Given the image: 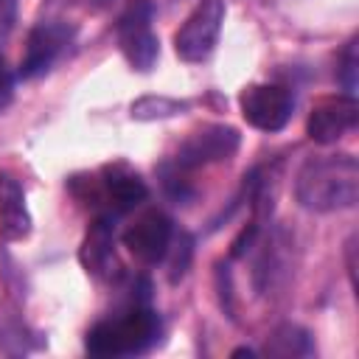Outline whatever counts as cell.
<instances>
[{
	"label": "cell",
	"mask_w": 359,
	"mask_h": 359,
	"mask_svg": "<svg viewBox=\"0 0 359 359\" xmlns=\"http://www.w3.org/2000/svg\"><path fill=\"white\" fill-rule=\"evenodd\" d=\"M180 109H185L182 101H174V98H140L137 104H132V118H140V121H151V118H168V115H177Z\"/></svg>",
	"instance_id": "14"
},
{
	"label": "cell",
	"mask_w": 359,
	"mask_h": 359,
	"mask_svg": "<svg viewBox=\"0 0 359 359\" xmlns=\"http://www.w3.org/2000/svg\"><path fill=\"white\" fill-rule=\"evenodd\" d=\"M339 81L345 87L348 95L356 93V39L348 42L345 53H342V67H339Z\"/></svg>",
	"instance_id": "15"
},
{
	"label": "cell",
	"mask_w": 359,
	"mask_h": 359,
	"mask_svg": "<svg viewBox=\"0 0 359 359\" xmlns=\"http://www.w3.org/2000/svg\"><path fill=\"white\" fill-rule=\"evenodd\" d=\"M101 182H104V199H107V208H109L112 216L135 210L149 196L146 182L135 171H129L123 163L107 165L104 174H101Z\"/></svg>",
	"instance_id": "11"
},
{
	"label": "cell",
	"mask_w": 359,
	"mask_h": 359,
	"mask_svg": "<svg viewBox=\"0 0 359 359\" xmlns=\"http://www.w3.org/2000/svg\"><path fill=\"white\" fill-rule=\"evenodd\" d=\"M359 123V104H356V95H331V98H323L309 121H306V132L314 143H337L339 137H345L351 129H356Z\"/></svg>",
	"instance_id": "9"
},
{
	"label": "cell",
	"mask_w": 359,
	"mask_h": 359,
	"mask_svg": "<svg viewBox=\"0 0 359 359\" xmlns=\"http://www.w3.org/2000/svg\"><path fill=\"white\" fill-rule=\"evenodd\" d=\"M11 98H14V73H11V67L6 65V59L0 56V112L8 109Z\"/></svg>",
	"instance_id": "17"
},
{
	"label": "cell",
	"mask_w": 359,
	"mask_h": 359,
	"mask_svg": "<svg viewBox=\"0 0 359 359\" xmlns=\"http://www.w3.org/2000/svg\"><path fill=\"white\" fill-rule=\"evenodd\" d=\"M17 22V0H0V45L8 39Z\"/></svg>",
	"instance_id": "18"
},
{
	"label": "cell",
	"mask_w": 359,
	"mask_h": 359,
	"mask_svg": "<svg viewBox=\"0 0 359 359\" xmlns=\"http://www.w3.org/2000/svg\"><path fill=\"white\" fill-rule=\"evenodd\" d=\"M31 233V213L20 180L0 171V236L6 241H22Z\"/></svg>",
	"instance_id": "10"
},
{
	"label": "cell",
	"mask_w": 359,
	"mask_h": 359,
	"mask_svg": "<svg viewBox=\"0 0 359 359\" xmlns=\"http://www.w3.org/2000/svg\"><path fill=\"white\" fill-rule=\"evenodd\" d=\"M81 264L87 266V272L107 278L115 266V222L112 216H98L81 244Z\"/></svg>",
	"instance_id": "12"
},
{
	"label": "cell",
	"mask_w": 359,
	"mask_h": 359,
	"mask_svg": "<svg viewBox=\"0 0 359 359\" xmlns=\"http://www.w3.org/2000/svg\"><path fill=\"white\" fill-rule=\"evenodd\" d=\"M107 0H45V14H62L65 8H81V11H95Z\"/></svg>",
	"instance_id": "16"
},
{
	"label": "cell",
	"mask_w": 359,
	"mask_h": 359,
	"mask_svg": "<svg viewBox=\"0 0 359 359\" xmlns=\"http://www.w3.org/2000/svg\"><path fill=\"white\" fill-rule=\"evenodd\" d=\"M73 36H76V22L45 14L28 34L25 53L20 59V76L22 79L45 76L73 45Z\"/></svg>",
	"instance_id": "4"
},
{
	"label": "cell",
	"mask_w": 359,
	"mask_h": 359,
	"mask_svg": "<svg viewBox=\"0 0 359 359\" xmlns=\"http://www.w3.org/2000/svg\"><path fill=\"white\" fill-rule=\"evenodd\" d=\"M294 196L311 213H334L356 205L359 163L353 154L309 157L294 177Z\"/></svg>",
	"instance_id": "1"
},
{
	"label": "cell",
	"mask_w": 359,
	"mask_h": 359,
	"mask_svg": "<svg viewBox=\"0 0 359 359\" xmlns=\"http://www.w3.org/2000/svg\"><path fill=\"white\" fill-rule=\"evenodd\" d=\"M266 353H272V356H309V353H314V345L303 328L280 325L272 334V339L266 342Z\"/></svg>",
	"instance_id": "13"
},
{
	"label": "cell",
	"mask_w": 359,
	"mask_h": 359,
	"mask_svg": "<svg viewBox=\"0 0 359 359\" xmlns=\"http://www.w3.org/2000/svg\"><path fill=\"white\" fill-rule=\"evenodd\" d=\"M121 238H123V247L140 264H160L171 250L174 224L163 210H146L123 230Z\"/></svg>",
	"instance_id": "8"
},
{
	"label": "cell",
	"mask_w": 359,
	"mask_h": 359,
	"mask_svg": "<svg viewBox=\"0 0 359 359\" xmlns=\"http://www.w3.org/2000/svg\"><path fill=\"white\" fill-rule=\"evenodd\" d=\"M241 115L261 132H280L294 109V98L280 84H250L238 95Z\"/></svg>",
	"instance_id": "7"
},
{
	"label": "cell",
	"mask_w": 359,
	"mask_h": 359,
	"mask_svg": "<svg viewBox=\"0 0 359 359\" xmlns=\"http://www.w3.org/2000/svg\"><path fill=\"white\" fill-rule=\"evenodd\" d=\"M238 143H241V137H238V132L233 126H222V123L202 126V129H196L194 135H188L182 140L171 168L177 174H185V171L199 168V165L230 160L238 151Z\"/></svg>",
	"instance_id": "6"
},
{
	"label": "cell",
	"mask_w": 359,
	"mask_h": 359,
	"mask_svg": "<svg viewBox=\"0 0 359 359\" xmlns=\"http://www.w3.org/2000/svg\"><path fill=\"white\" fill-rule=\"evenodd\" d=\"M154 20V6L149 0H129V6L121 11L115 22V36L123 59L132 65V70L149 73L157 65L160 56V42L151 31Z\"/></svg>",
	"instance_id": "3"
},
{
	"label": "cell",
	"mask_w": 359,
	"mask_h": 359,
	"mask_svg": "<svg viewBox=\"0 0 359 359\" xmlns=\"http://www.w3.org/2000/svg\"><path fill=\"white\" fill-rule=\"evenodd\" d=\"M163 323L154 309L135 300L126 311L98 320L87 331V351L93 356H137L160 339Z\"/></svg>",
	"instance_id": "2"
},
{
	"label": "cell",
	"mask_w": 359,
	"mask_h": 359,
	"mask_svg": "<svg viewBox=\"0 0 359 359\" xmlns=\"http://www.w3.org/2000/svg\"><path fill=\"white\" fill-rule=\"evenodd\" d=\"M224 0H199L196 8L185 17L180 31L174 34V50L182 62H205L222 34L224 22Z\"/></svg>",
	"instance_id": "5"
}]
</instances>
